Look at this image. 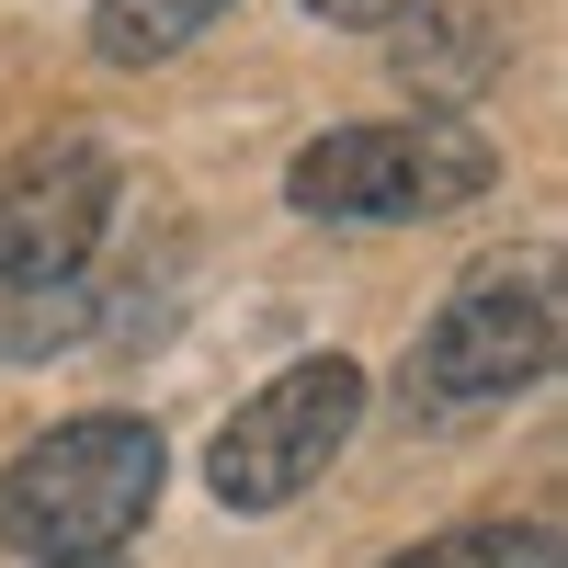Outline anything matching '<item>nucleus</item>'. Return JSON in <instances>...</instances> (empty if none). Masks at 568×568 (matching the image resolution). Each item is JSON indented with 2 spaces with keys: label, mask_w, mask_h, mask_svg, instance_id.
Masks as SVG:
<instances>
[{
  "label": "nucleus",
  "mask_w": 568,
  "mask_h": 568,
  "mask_svg": "<svg viewBox=\"0 0 568 568\" xmlns=\"http://www.w3.org/2000/svg\"><path fill=\"white\" fill-rule=\"evenodd\" d=\"M114 227V149L45 136L0 171V364L58 353L91 318V251Z\"/></svg>",
  "instance_id": "nucleus-1"
},
{
  "label": "nucleus",
  "mask_w": 568,
  "mask_h": 568,
  "mask_svg": "<svg viewBox=\"0 0 568 568\" xmlns=\"http://www.w3.org/2000/svg\"><path fill=\"white\" fill-rule=\"evenodd\" d=\"M160 433L125 409H91V420H58L12 455L0 478V535H12L34 568H80V557H114L136 524L160 511Z\"/></svg>",
  "instance_id": "nucleus-2"
},
{
  "label": "nucleus",
  "mask_w": 568,
  "mask_h": 568,
  "mask_svg": "<svg viewBox=\"0 0 568 568\" xmlns=\"http://www.w3.org/2000/svg\"><path fill=\"white\" fill-rule=\"evenodd\" d=\"M500 182V149L466 114H375V125H329L296 149L284 194L296 216H342V227H409V216H455Z\"/></svg>",
  "instance_id": "nucleus-3"
},
{
  "label": "nucleus",
  "mask_w": 568,
  "mask_h": 568,
  "mask_svg": "<svg viewBox=\"0 0 568 568\" xmlns=\"http://www.w3.org/2000/svg\"><path fill=\"white\" fill-rule=\"evenodd\" d=\"M353 420H364V364H342V353H296L273 387H251L240 409L216 420L205 489H216L227 511H284L296 489L329 478V455L353 444Z\"/></svg>",
  "instance_id": "nucleus-4"
},
{
  "label": "nucleus",
  "mask_w": 568,
  "mask_h": 568,
  "mask_svg": "<svg viewBox=\"0 0 568 568\" xmlns=\"http://www.w3.org/2000/svg\"><path fill=\"white\" fill-rule=\"evenodd\" d=\"M546 364H557V273H546V251L478 262L433 307V329H420V398H444V409L511 398V387H535Z\"/></svg>",
  "instance_id": "nucleus-5"
},
{
  "label": "nucleus",
  "mask_w": 568,
  "mask_h": 568,
  "mask_svg": "<svg viewBox=\"0 0 568 568\" xmlns=\"http://www.w3.org/2000/svg\"><path fill=\"white\" fill-rule=\"evenodd\" d=\"M216 12H227V0H103V12H91V45H103L114 69H160V58H182Z\"/></svg>",
  "instance_id": "nucleus-6"
},
{
  "label": "nucleus",
  "mask_w": 568,
  "mask_h": 568,
  "mask_svg": "<svg viewBox=\"0 0 568 568\" xmlns=\"http://www.w3.org/2000/svg\"><path fill=\"white\" fill-rule=\"evenodd\" d=\"M398 58H409V80H420V91H444V103H455V91L500 58V23L478 12V0H455V34H433V45H420V34H398Z\"/></svg>",
  "instance_id": "nucleus-7"
},
{
  "label": "nucleus",
  "mask_w": 568,
  "mask_h": 568,
  "mask_svg": "<svg viewBox=\"0 0 568 568\" xmlns=\"http://www.w3.org/2000/svg\"><path fill=\"white\" fill-rule=\"evenodd\" d=\"M511 546H524V535H433V546H409L387 568H511Z\"/></svg>",
  "instance_id": "nucleus-8"
},
{
  "label": "nucleus",
  "mask_w": 568,
  "mask_h": 568,
  "mask_svg": "<svg viewBox=\"0 0 568 568\" xmlns=\"http://www.w3.org/2000/svg\"><path fill=\"white\" fill-rule=\"evenodd\" d=\"M307 12H318V23H398L409 0H307Z\"/></svg>",
  "instance_id": "nucleus-9"
},
{
  "label": "nucleus",
  "mask_w": 568,
  "mask_h": 568,
  "mask_svg": "<svg viewBox=\"0 0 568 568\" xmlns=\"http://www.w3.org/2000/svg\"><path fill=\"white\" fill-rule=\"evenodd\" d=\"M80 568H114V557H80Z\"/></svg>",
  "instance_id": "nucleus-10"
}]
</instances>
